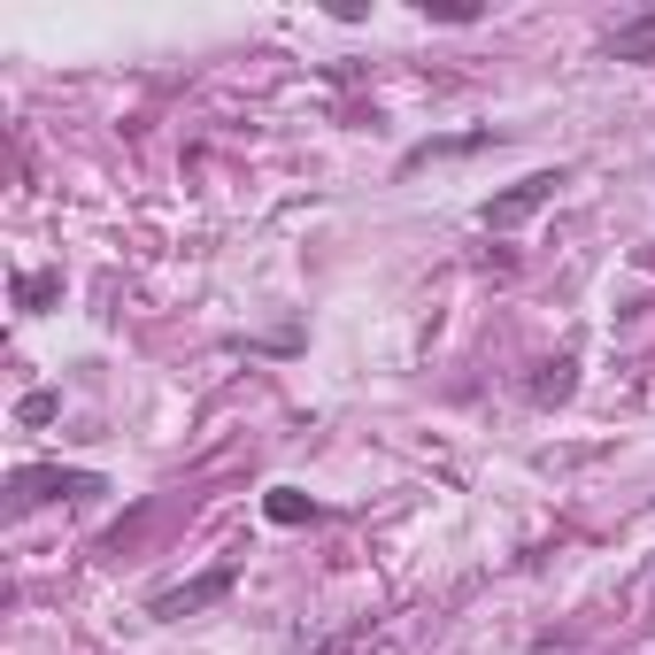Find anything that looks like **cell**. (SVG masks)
<instances>
[{
	"mask_svg": "<svg viewBox=\"0 0 655 655\" xmlns=\"http://www.w3.org/2000/svg\"><path fill=\"white\" fill-rule=\"evenodd\" d=\"M555 186H563V171H532V178H517L509 193H494V201L478 209V216H486V231H509V224H525L532 209H547V201H555Z\"/></svg>",
	"mask_w": 655,
	"mask_h": 655,
	"instance_id": "obj_1",
	"label": "cell"
},
{
	"mask_svg": "<svg viewBox=\"0 0 655 655\" xmlns=\"http://www.w3.org/2000/svg\"><path fill=\"white\" fill-rule=\"evenodd\" d=\"M216 594H231V570H209V579H193V587L154 594V617H193V609H209Z\"/></svg>",
	"mask_w": 655,
	"mask_h": 655,
	"instance_id": "obj_2",
	"label": "cell"
},
{
	"mask_svg": "<svg viewBox=\"0 0 655 655\" xmlns=\"http://www.w3.org/2000/svg\"><path fill=\"white\" fill-rule=\"evenodd\" d=\"M609 54H617V62L655 54V16H647V24H625V32H609Z\"/></svg>",
	"mask_w": 655,
	"mask_h": 655,
	"instance_id": "obj_3",
	"label": "cell"
},
{
	"mask_svg": "<svg viewBox=\"0 0 655 655\" xmlns=\"http://www.w3.org/2000/svg\"><path fill=\"white\" fill-rule=\"evenodd\" d=\"M470 147H494V131H455V139H432V147H408V171L432 154H470Z\"/></svg>",
	"mask_w": 655,
	"mask_h": 655,
	"instance_id": "obj_4",
	"label": "cell"
},
{
	"mask_svg": "<svg viewBox=\"0 0 655 655\" xmlns=\"http://www.w3.org/2000/svg\"><path fill=\"white\" fill-rule=\"evenodd\" d=\"M263 509H270V525H308V517H316V502H308V494H293V486H278Z\"/></svg>",
	"mask_w": 655,
	"mask_h": 655,
	"instance_id": "obj_5",
	"label": "cell"
},
{
	"mask_svg": "<svg viewBox=\"0 0 655 655\" xmlns=\"http://www.w3.org/2000/svg\"><path fill=\"white\" fill-rule=\"evenodd\" d=\"M54 293H62V278H54V270H32V278L16 286V308H39V301H54Z\"/></svg>",
	"mask_w": 655,
	"mask_h": 655,
	"instance_id": "obj_6",
	"label": "cell"
},
{
	"mask_svg": "<svg viewBox=\"0 0 655 655\" xmlns=\"http://www.w3.org/2000/svg\"><path fill=\"white\" fill-rule=\"evenodd\" d=\"M570 393V363H540V378H532V401H563Z\"/></svg>",
	"mask_w": 655,
	"mask_h": 655,
	"instance_id": "obj_7",
	"label": "cell"
},
{
	"mask_svg": "<svg viewBox=\"0 0 655 655\" xmlns=\"http://www.w3.org/2000/svg\"><path fill=\"white\" fill-rule=\"evenodd\" d=\"M54 408H62L54 393H24V408H16V417H24V425H47V417H54Z\"/></svg>",
	"mask_w": 655,
	"mask_h": 655,
	"instance_id": "obj_8",
	"label": "cell"
}]
</instances>
